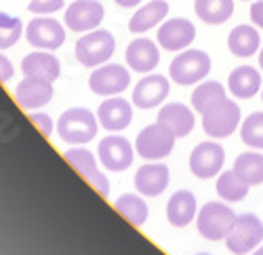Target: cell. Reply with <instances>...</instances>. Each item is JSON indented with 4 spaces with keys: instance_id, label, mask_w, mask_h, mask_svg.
Here are the masks:
<instances>
[{
    "instance_id": "cell-1",
    "label": "cell",
    "mask_w": 263,
    "mask_h": 255,
    "mask_svg": "<svg viewBox=\"0 0 263 255\" xmlns=\"http://www.w3.org/2000/svg\"><path fill=\"white\" fill-rule=\"evenodd\" d=\"M99 118L86 108H70L65 110L57 120L59 137L70 145H84L95 139L99 129Z\"/></svg>"
},
{
    "instance_id": "cell-2",
    "label": "cell",
    "mask_w": 263,
    "mask_h": 255,
    "mask_svg": "<svg viewBox=\"0 0 263 255\" xmlns=\"http://www.w3.org/2000/svg\"><path fill=\"white\" fill-rule=\"evenodd\" d=\"M114 49H116V40H114L112 32L91 30L78 38L74 53H76V59L84 68H97L112 59Z\"/></svg>"
},
{
    "instance_id": "cell-3",
    "label": "cell",
    "mask_w": 263,
    "mask_h": 255,
    "mask_svg": "<svg viewBox=\"0 0 263 255\" xmlns=\"http://www.w3.org/2000/svg\"><path fill=\"white\" fill-rule=\"evenodd\" d=\"M211 72V57L200 49H183L171 61L168 76L181 87L198 84Z\"/></svg>"
},
{
    "instance_id": "cell-4",
    "label": "cell",
    "mask_w": 263,
    "mask_h": 255,
    "mask_svg": "<svg viewBox=\"0 0 263 255\" xmlns=\"http://www.w3.org/2000/svg\"><path fill=\"white\" fill-rule=\"evenodd\" d=\"M236 217L238 215L232 211V207H228L226 203L211 201L200 207L198 215H196V226H198L200 236H204L206 241H221L228 236Z\"/></svg>"
},
{
    "instance_id": "cell-5",
    "label": "cell",
    "mask_w": 263,
    "mask_h": 255,
    "mask_svg": "<svg viewBox=\"0 0 263 255\" xmlns=\"http://www.w3.org/2000/svg\"><path fill=\"white\" fill-rule=\"evenodd\" d=\"M261 241H263V222L255 213L238 215L226 236V245L234 255H247L255 251L261 245Z\"/></svg>"
},
{
    "instance_id": "cell-6",
    "label": "cell",
    "mask_w": 263,
    "mask_h": 255,
    "mask_svg": "<svg viewBox=\"0 0 263 255\" xmlns=\"http://www.w3.org/2000/svg\"><path fill=\"white\" fill-rule=\"evenodd\" d=\"M240 124V108L234 99H221L202 114V129L213 139L230 137Z\"/></svg>"
},
{
    "instance_id": "cell-7",
    "label": "cell",
    "mask_w": 263,
    "mask_h": 255,
    "mask_svg": "<svg viewBox=\"0 0 263 255\" xmlns=\"http://www.w3.org/2000/svg\"><path fill=\"white\" fill-rule=\"evenodd\" d=\"M175 139L177 137L156 120L154 124H147L139 131L135 139V152L143 160H162L173 152Z\"/></svg>"
},
{
    "instance_id": "cell-8",
    "label": "cell",
    "mask_w": 263,
    "mask_h": 255,
    "mask_svg": "<svg viewBox=\"0 0 263 255\" xmlns=\"http://www.w3.org/2000/svg\"><path fill=\"white\" fill-rule=\"evenodd\" d=\"M97 156H99V162L107 169V171H114V173H120V171H126V169L133 165V158H135V150L130 141L118 133H112L99 141V148H97Z\"/></svg>"
},
{
    "instance_id": "cell-9",
    "label": "cell",
    "mask_w": 263,
    "mask_h": 255,
    "mask_svg": "<svg viewBox=\"0 0 263 255\" xmlns=\"http://www.w3.org/2000/svg\"><path fill=\"white\" fill-rule=\"evenodd\" d=\"M226 150L217 141H200L190 154V171L198 179H211L221 173Z\"/></svg>"
},
{
    "instance_id": "cell-10",
    "label": "cell",
    "mask_w": 263,
    "mask_h": 255,
    "mask_svg": "<svg viewBox=\"0 0 263 255\" xmlns=\"http://www.w3.org/2000/svg\"><path fill=\"white\" fill-rule=\"evenodd\" d=\"M128 84H130V72L120 63H103V66H97L89 76V87L95 95L112 97L122 93Z\"/></svg>"
},
{
    "instance_id": "cell-11",
    "label": "cell",
    "mask_w": 263,
    "mask_h": 255,
    "mask_svg": "<svg viewBox=\"0 0 263 255\" xmlns=\"http://www.w3.org/2000/svg\"><path fill=\"white\" fill-rule=\"evenodd\" d=\"M26 38L36 49L57 51L65 42V28L53 17H36L26 28Z\"/></svg>"
},
{
    "instance_id": "cell-12",
    "label": "cell",
    "mask_w": 263,
    "mask_h": 255,
    "mask_svg": "<svg viewBox=\"0 0 263 255\" xmlns=\"http://www.w3.org/2000/svg\"><path fill=\"white\" fill-rule=\"evenodd\" d=\"M103 7L97 0H76L68 9H65V28L72 32H91L101 26L103 21Z\"/></svg>"
},
{
    "instance_id": "cell-13",
    "label": "cell",
    "mask_w": 263,
    "mask_h": 255,
    "mask_svg": "<svg viewBox=\"0 0 263 255\" xmlns=\"http://www.w3.org/2000/svg\"><path fill=\"white\" fill-rule=\"evenodd\" d=\"M65 160H68L82 177L89 179L99 194H103V196L109 194V181H107L105 173L99 171L97 156L91 150H86V148H82V145L70 148V150H65Z\"/></svg>"
},
{
    "instance_id": "cell-14",
    "label": "cell",
    "mask_w": 263,
    "mask_h": 255,
    "mask_svg": "<svg viewBox=\"0 0 263 255\" xmlns=\"http://www.w3.org/2000/svg\"><path fill=\"white\" fill-rule=\"evenodd\" d=\"M196 38V28L185 17L166 19L158 28V45L166 51H183Z\"/></svg>"
},
{
    "instance_id": "cell-15",
    "label": "cell",
    "mask_w": 263,
    "mask_h": 255,
    "mask_svg": "<svg viewBox=\"0 0 263 255\" xmlns=\"http://www.w3.org/2000/svg\"><path fill=\"white\" fill-rule=\"evenodd\" d=\"M171 91L168 78L162 74H145V78H141L135 89H133V103L141 110H149L160 105Z\"/></svg>"
},
{
    "instance_id": "cell-16",
    "label": "cell",
    "mask_w": 263,
    "mask_h": 255,
    "mask_svg": "<svg viewBox=\"0 0 263 255\" xmlns=\"http://www.w3.org/2000/svg\"><path fill=\"white\" fill-rule=\"evenodd\" d=\"M171 181V171L164 162H147L141 165L135 173V188L137 192L143 196H160L164 190L168 188Z\"/></svg>"
},
{
    "instance_id": "cell-17",
    "label": "cell",
    "mask_w": 263,
    "mask_h": 255,
    "mask_svg": "<svg viewBox=\"0 0 263 255\" xmlns=\"http://www.w3.org/2000/svg\"><path fill=\"white\" fill-rule=\"evenodd\" d=\"M97 118L105 131L118 133V131L126 129L130 120H133V108H130V103L122 97H107L105 101L99 103Z\"/></svg>"
},
{
    "instance_id": "cell-18",
    "label": "cell",
    "mask_w": 263,
    "mask_h": 255,
    "mask_svg": "<svg viewBox=\"0 0 263 255\" xmlns=\"http://www.w3.org/2000/svg\"><path fill=\"white\" fill-rule=\"evenodd\" d=\"M15 99L21 108L26 110H36L47 105L53 99V82L42 80V78H24L17 82L15 87Z\"/></svg>"
},
{
    "instance_id": "cell-19",
    "label": "cell",
    "mask_w": 263,
    "mask_h": 255,
    "mask_svg": "<svg viewBox=\"0 0 263 255\" xmlns=\"http://www.w3.org/2000/svg\"><path fill=\"white\" fill-rule=\"evenodd\" d=\"M21 72L28 78H42V80L55 82L61 74V63L53 55V51L40 49V51H34L24 57V61H21Z\"/></svg>"
},
{
    "instance_id": "cell-20",
    "label": "cell",
    "mask_w": 263,
    "mask_h": 255,
    "mask_svg": "<svg viewBox=\"0 0 263 255\" xmlns=\"http://www.w3.org/2000/svg\"><path fill=\"white\" fill-rule=\"evenodd\" d=\"M126 63L133 72L139 74H149L158 66L160 61V51L149 38H135L126 47Z\"/></svg>"
},
{
    "instance_id": "cell-21",
    "label": "cell",
    "mask_w": 263,
    "mask_h": 255,
    "mask_svg": "<svg viewBox=\"0 0 263 255\" xmlns=\"http://www.w3.org/2000/svg\"><path fill=\"white\" fill-rule=\"evenodd\" d=\"M198 215V203L190 190H177L166 203V220L175 228L190 226Z\"/></svg>"
},
{
    "instance_id": "cell-22",
    "label": "cell",
    "mask_w": 263,
    "mask_h": 255,
    "mask_svg": "<svg viewBox=\"0 0 263 255\" xmlns=\"http://www.w3.org/2000/svg\"><path fill=\"white\" fill-rule=\"evenodd\" d=\"M158 122L175 135V137H185L192 133L196 118L194 112L183 103H166L158 112Z\"/></svg>"
},
{
    "instance_id": "cell-23",
    "label": "cell",
    "mask_w": 263,
    "mask_h": 255,
    "mask_svg": "<svg viewBox=\"0 0 263 255\" xmlns=\"http://www.w3.org/2000/svg\"><path fill=\"white\" fill-rule=\"evenodd\" d=\"M228 87L234 97L251 99L261 91V74L253 66H238L230 72Z\"/></svg>"
},
{
    "instance_id": "cell-24",
    "label": "cell",
    "mask_w": 263,
    "mask_h": 255,
    "mask_svg": "<svg viewBox=\"0 0 263 255\" xmlns=\"http://www.w3.org/2000/svg\"><path fill=\"white\" fill-rule=\"evenodd\" d=\"M166 13H168V5L164 0H152V3L143 5L133 17H130L128 30L133 34H143L149 28L158 26L162 19H166Z\"/></svg>"
},
{
    "instance_id": "cell-25",
    "label": "cell",
    "mask_w": 263,
    "mask_h": 255,
    "mask_svg": "<svg viewBox=\"0 0 263 255\" xmlns=\"http://www.w3.org/2000/svg\"><path fill=\"white\" fill-rule=\"evenodd\" d=\"M261 47V36L253 26H238L228 36V49L236 57H251Z\"/></svg>"
},
{
    "instance_id": "cell-26",
    "label": "cell",
    "mask_w": 263,
    "mask_h": 255,
    "mask_svg": "<svg viewBox=\"0 0 263 255\" xmlns=\"http://www.w3.org/2000/svg\"><path fill=\"white\" fill-rule=\"evenodd\" d=\"M194 11L209 26H221L234 15V0H194Z\"/></svg>"
},
{
    "instance_id": "cell-27",
    "label": "cell",
    "mask_w": 263,
    "mask_h": 255,
    "mask_svg": "<svg viewBox=\"0 0 263 255\" xmlns=\"http://www.w3.org/2000/svg\"><path fill=\"white\" fill-rule=\"evenodd\" d=\"M221 99H226V87L217 80L200 82L192 93V105H194V110L200 114H204L209 108H213V105Z\"/></svg>"
},
{
    "instance_id": "cell-28",
    "label": "cell",
    "mask_w": 263,
    "mask_h": 255,
    "mask_svg": "<svg viewBox=\"0 0 263 255\" xmlns=\"http://www.w3.org/2000/svg\"><path fill=\"white\" fill-rule=\"evenodd\" d=\"M249 184L240 177L234 169L232 171H223L217 177V194L226 203H240L249 194Z\"/></svg>"
},
{
    "instance_id": "cell-29",
    "label": "cell",
    "mask_w": 263,
    "mask_h": 255,
    "mask_svg": "<svg viewBox=\"0 0 263 255\" xmlns=\"http://www.w3.org/2000/svg\"><path fill=\"white\" fill-rule=\"evenodd\" d=\"M114 207L118 213L130 222L133 226H143L147 215H149V209L145 205V201L141 196H135V194H122L114 201Z\"/></svg>"
},
{
    "instance_id": "cell-30",
    "label": "cell",
    "mask_w": 263,
    "mask_h": 255,
    "mask_svg": "<svg viewBox=\"0 0 263 255\" xmlns=\"http://www.w3.org/2000/svg\"><path fill=\"white\" fill-rule=\"evenodd\" d=\"M234 171L242 177L249 186L263 184V154L259 152H245L234 162Z\"/></svg>"
},
{
    "instance_id": "cell-31",
    "label": "cell",
    "mask_w": 263,
    "mask_h": 255,
    "mask_svg": "<svg viewBox=\"0 0 263 255\" xmlns=\"http://www.w3.org/2000/svg\"><path fill=\"white\" fill-rule=\"evenodd\" d=\"M240 137L251 148L263 150V112H253L240 124Z\"/></svg>"
},
{
    "instance_id": "cell-32",
    "label": "cell",
    "mask_w": 263,
    "mask_h": 255,
    "mask_svg": "<svg viewBox=\"0 0 263 255\" xmlns=\"http://www.w3.org/2000/svg\"><path fill=\"white\" fill-rule=\"evenodd\" d=\"M21 32H24L21 19L0 11V51L15 47L21 38Z\"/></svg>"
},
{
    "instance_id": "cell-33",
    "label": "cell",
    "mask_w": 263,
    "mask_h": 255,
    "mask_svg": "<svg viewBox=\"0 0 263 255\" xmlns=\"http://www.w3.org/2000/svg\"><path fill=\"white\" fill-rule=\"evenodd\" d=\"M63 9V0H30V11L36 15H53Z\"/></svg>"
},
{
    "instance_id": "cell-34",
    "label": "cell",
    "mask_w": 263,
    "mask_h": 255,
    "mask_svg": "<svg viewBox=\"0 0 263 255\" xmlns=\"http://www.w3.org/2000/svg\"><path fill=\"white\" fill-rule=\"evenodd\" d=\"M30 118H32V122L40 129V133L42 135H47V137H51L53 135V131L57 129V126L53 124V120H51V116L49 114H42V112H34V114H30Z\"/></svg>"
},
{
    "instance_id": "cell-35",
    "label": "cell",
    "mask_w": 263,
    "mask_h": 255,
    "mask_svg": "<svg viewBox=\"0 0 263 255\" xmlns=\"http://www.w3.org/2000/svg\"><path fill=\"white\" fill-rule=\"evenodd\" d=\"M13 78V63L9 61V57L5 53H0V80L7 82Z\"/></svg>"
},
{
    "instance_id": "cell-36",
    "label": "cell",
    "mask_w": 263,
    "mask_h": 255,
    "mask_svg": "<svg viewBox=\"0 0 263 255\" xmlns=\"http://www.w3.org/2000/svg\"><path fill=\"white\" fill-rule=\"evenodd\" d=\"M251 21L257 28H263V0H255L251 5Z\"/></svg>"
},
{
    "instance_id": "cell-37",
    "label": "cell",
    "mask_w": 263,
    "mask_h": 255,
    "mask_svg": "<svg viewBox=\"0 0 263 255\" xmlns=\"http://www.w3.org/2000/svg\"><path fill=\"white\" fill-rule=\"evenodd\" d=\"M116 5H120V7H124V9H133V7H137L141 0H114Z\"/></svg>"
},
{
    "instance_id": "cell-38",
    "label": "cell",
    "mask_w": 263,
    "mask_h": 255,
    "mask_svg": "<svg viewBox=\"0 0 263 255\" xmlns=\"http://www.w3.org/2000/svg\"><path fill=\"white\" fill-rule=\"evenodd\" d=\"M259 68L263 70V47H261V51H259Z\"/></svg>"
},
{
    "instance_id": "cell-39",
    "label": "cell",
    "mask_w": 263,
    "mask_h": 255,
    "mask_svg": "<svg viewBox=\"0 0 263 255\" xmlns=\"http://www.w3.org/2000/svg\"><path fill=\"white\" fill-rule=\"evenodd\" d=\"M251 255H263V247H257V249H255Z\"/></svg>"
},
{
    "instance_id": "cell-40",
    "label": "cell",
    "mask_w": 263,
    "mask_h": 255,
    "mask_svg": "<svg viewBox=\"0 0 263 255\" xmlns=\"http://www.w3.org/2000/svg\"><path fill=\"white\" fill-rule=\"evenodd\" d=\"M196 255H211V253H196Z\"/></svg>"
},
{
    "instance_id": "cell-41",
    "label": "cell",
    "mask_w": 263,
    "mask_h": 255,
    "mask_svg": "<svg viewBox=\"0 0 263 255\" xmlns=\"http://www.w3.org/2000/svg\"><path fill=\"white\" fill-rule=\"evenodd\" d=\"M261 99H263V87H261Z\"/></svg>"
}]
</instances>
